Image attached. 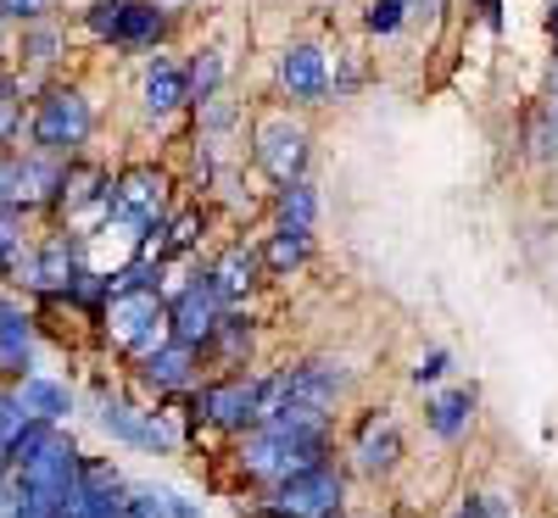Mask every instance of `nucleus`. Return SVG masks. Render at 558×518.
Returning a JSON list of instances; mask_svg holds the SVG:
<instances>
[{"mask_svg": "<svg viewBox=\"0 0 558 518\" xmlns=\"http://www.w3.org/2000/svg\"><path fill=\"white\" fill-rule=\"evenodd\" d=\"M470 412H475V391H447L425 407V423L441 441H458L463 430H470Z\"/></svg>", "mask_w": 558, "mask_h": 518, "instance_id": "nucleus-23", "label": "nucleus"}, {"mask_svg": "<svg viewBox=\"0 0 558 518\" xmlns=\"http://www.w3.org/2000/svg\"><path fill=\"white\" fill-rule=\"evenodd\" d=\"M397 457H402V435L391 430V423H380V412L363 418V430H357V462L368 468V474H386V468H397Z\"/></svg>", "mask_w": 558, "mask_h": 518, "instance_id": "nucleus-20", "label": "nucleus"}, {"mask_svg": "<svg viewBox=\"0 0 558 518\" xmlns=\"http://www.w3.org/2000/svg\"><path fill=\"white\" fill-rule=\"evenodd\" d=\"M553 118H558V67H553Z\"/></svg>", "mask_w": 558, "mask_h": 518, "instance_id": "nucleus-39", "label": "nucleus"}, {"mask_svg": "<svg viewBox=\"0 0 558 518\" xmlns=\"http://www.w3.org/2000/svg\"><path fill=\"white\" fill-rule=\"evenodd\" d=\"M162 502H168V518H202L196 502H184V496H173V491H162Z\"/></svg>", "mask_w": 558, "mask_h": 518, "instance_id": "nucleus-34", "label": "nucleus"}, {"mask_svg": "<svg viewBox=\"0 0 558 518\" xmlns=\"http://www.w3.org/2000/svg\"><path fill=\"white\" fill-rule=\"evenodd\" d=\"M196 362H202V351H196V346L162 341L151 357H140V380H146L151 391H191V380H196Z\"/></svg>", "mask_w": 558, "mask_h": 518, "instance_id": "nucleus-14", "label": "nucleus"}, {"mask_svg": "<svg viewBox=\"0 0 558 518\" xmlns=\"http://www.w3.org/2000/svg\"><path fill=\"white\" fill-rule=\"evenodd\" d=\"M279 84H286L291 101H324L330 96V67H324L318 45H291V51L279 57Z\"/></svg>", "mask_w": 558, "mask_h": 518, "instance_id": "nucleus-12", "label": "nucleus"}, {"mask_svg": "<svg viewBox=\"0 0 558 518\" xmlns=\"http://www.w3.org/2000/svg\"><path fill=\"white\" fill-rule=\"evenodd\" d=\"M274 218H279V229L313 234V223H318V196H313V184H307V178L279 184V196H274Z\"/></svg>", "mask_w": 558, "mask_h": 518, "instance_id": "nucleus-21", "label": "nucleus"}, {"mask_svg": "<svg viewBox=\"0 0 558 518\" xmlns=\"http://www.w3.org/2000/svg\"><path fill=\"white\" fill-rule=\"evenodd\" d=\"M12 207V162H0V212Z\"/></svg>", "mask_w": 558, "mask_h": 518, "instance_id": "nucleus-36", "label": "nucleus"}, {"mask_svg": "<svg viewBox=\"0 0 558 518\" xmlns=\"http://www.w3.org/2000/svg\"><path fill=\"white\" fill-rule=\"evenodd\" d=\"M17 402H23V412H28V418L51 423V430L73 412V391H68V385H57V380H39V373H28V380L17 385Z\"/></svg>", "mask_w": 558, "mask_h": 518, "instance_id": "nucleus-19", "label": "nucleus"}, {"mask_svg": "<svg viewBox=\"0 0 558 518\" xmlns=\"http://www.w3.org/2000/svg\"><path fill=\"white\" fill-rule=\"evenodd\" d=\"M274 496H279V513L286 518H336V507L347 496V480H341L336 462H313V468H302V474H291Z\"/></svg>", "mask_w": 558, "mask_h": 518, "instance_id": "nucleus-9", "label": "nucleus"}, {"mask_svg": "<svg viewBox=\"0 0 558 518\" xmlns=\"http://www.w3.org/2000/svg\"><path fill=\"white\" fill-rule=\"evenodd\" d=\"M324 446H330V441H318V435H286V430H268V423H257V430L246 435V446H241V468H246L252 480H263V485L279 491L291 474L324 462Z\"/></svg>", "mask_w": 558, "mask_h": 518, "instance_id": "nucleus-2", "label": "nucleus"}, {"mask_svg": "<svg viewBox=\"0 0 558 518\" xmlns=\"http://www.w3.org/2000/svg\"><path fill=\"white\" fill-rule=\"evenodd\" d=\"M89 123H96V112H89V96L84 89H51L39 107H34V151L45 157H68L73 146H84L89 139Z\"/></svg>", "mask_w": 558, "mask_h": 518, "instance_id": "nucleus-4", "label": "nucleus"}, {"mask_svg": "<svg viewBox=\"0 0 558 518\" xmlns=\"http://www.w3.org/2000/svg\"><path fill=\"white\" fill-rule=\"evenodd\" d=\"M257 273H263V257H257L252 246H229V251L213 262L207 279L218 285V296H223V307H229V301H241V296L257 285Z\"/></svg>", "mask_w": 558, "mask_h": 518, "instance_id": "nucleus-17", "label": "nucleus"}, {"mask_svg": "<svg viewBox=\"0 0 558 518\" xmlns=\"http://www.w3.org/2000/svg\"><path fill=\"white\" fill-rule=\"evenodd\" d=\"M213 346L229 357V362H241L246 351H252V323L246 318H235V312H229L223 323H218V335H213Z\"/></svg>", "mask_w": 558, "mask_h": 518, "instance_id": "nucleus-26", "label": "nucleus"}, {"mask_svg": "<svg viewBox=\"0 0 558 518\" xmlns=\"http://www.w3.org/2000/svg\"><path fill=\"white\" fill-rule=\"evenodd\" d=\"M191 412L218 423V430H241L252 435L257 423H263V380H213L202 391H191Z\"/></svg>", "mask_w": 558, "mask_h": 518, "instance_id": "nucleus-5", "label": "nucleus"}, {"mask_svg": "<svg viewBox=\"0 0 558 518\" xmlns=\"http://www.w3.org/2000/svg\"><path fill=\"white\" fill-rule=\"evenodd\" d=\"M452 518H502V513H497V502H492V496H481V502H470V507H458Z\"/></svg>", "mask_w": 558, "mask_h": 518, "instance_id": "nucleus-35", "label": "nucleus"}, {"mask_svg": "<svg viewBox=\"0 0 558 518\" xmlns=\"http://www.w3.org/2000/svg\"><path fill=\"white\" fill-rule=\"evenodd\" d=\"M402 23H408V0H368V12H363L368 34H397Z\"/></svg>", "mask_w": 558, "mask_h": 518, "instance_id": "nucleus-27", "label": "nucleus"}, {"mask_svg": "<svg viewBox=\"0 0 558 518\" xmlns=\"http://www.w3.org/2000/svg\"><path fill=\"white\" fill-rule=\"evenodd\" d=\"M23 430H28V412H23L17 391H0V452H7Z\"/></svg>", "mask_w": 558, "mask_h": 518, "instance_id": "nucleus-28", "label": "nucleus"}, {"mask_svg": "<svg viewBox=\"0 0 558 518\" xmlns=\"http://www.w3.org/2000/svg\"><path fill=\"white\" fill-rule=\"evenodd\" d=\"M229 318V307H223V296H218V285L202 273V279H191L173 301H168V341H179V346H213V335H218V323Z\"/></svg>", "mask_w": 558, "mask_h": 518, "instance_id": "nucleus-6", "label": "nucleus"}, {"mask_svg": "<svg viewBox=\"0 0 558 518\" xmlns=\"http://www.w3.org/2000/svg\"><path fill=\"white\" fill-rule=\"evenodd\" d=\"M101 329L118 351L151 357L168 341V301L157 291H112L101 307Z\"/></svg>", "mask_w": 558, "mask_h": 518, "instance_id": "nucleus-1", "label": "nucleus"}, {"mask_svg": "<svg viewBox=\"0 0 558 518\" xmlns=\"http://www.w3.org/2000/svg\"><path fill=\"white\" fill-rule=\"evenodd\" d=\"M196 240H202V212L184 207L179 218H168V223L157 229V240H146V257H151V251H157V262H162V257H184V251H196Z\"/></svg>", "mask_w": 558, "mask_h": 518, "instance_id": "nucleus-22", "label": "nucleus"}, {"mask_svg": "<svg viewBox=\"0 0 558 518\" xmlns=\"http://www.w3.org/2000/svg\"><path fill=\"white\" fill-rule=\"evenodd\" d=\"M23 513H28V485L17 468H7L0 474V518H23Z\"/></svg>", "mask_w": 558, "mask_h": 518, "instance_id": "nucleus-29", "label": "nucleus"}, {"mask_svg": "<svg viewBox=\"0 0 558 518\" xmlns=\"http://www.w3.org/2000/svg\"><path fill=\"white\" fill-rule=\"evenodd\" d=\"M57 207L78 223H101L112 218V178L96 168V162H68L62 173V190H57Z\"/></svg>", "mask_w": 558, "mask_h": 518, "instance_id": "nucleus-10", "label": "nucleus"}, {"mask_svg": "<svg viewBox=\"0 0 558 518\" xmlns=\"http://www.w3.org/2000/svg\"><path fill=\"white\" fill-rule=\"evenodd\" d=\"M62 162L57 157H45V151H34V157H23L17 168H12V207H39V201H57V190H62Z\"/></svg>", "mask_w": 558, "mask_h": 518, "instance_id": "nucleus-15", "label": "nucleus"}, {"mask_svg": "<svg viewBox=\"0 0 558 518\" xmlns=\"http://www.w3.org/2000/svg\"><path fill=\"white\" fill-rule=\"evenodd\" d=\"M447 351H430V357H418V368H413V385H436L441 380V373H447Z\"/></svg>", "mask_w": 558, "mask_h": 518, "instance_id": "nucleus-31", "label": "nucleus"}, {"mask_svg": "<svg viewBox=\"0 0 558 518\" xmlns=\"http://www.w3.org/2000/svg\"><path fill=\"white\" fill-rule=\"evenodd\" d=\"M78 468H84V452L57 430L51 441H45L23 468H17V474H23V485H28V496H45V502H68V491L78 485Z\"/></svg>", "mask_w": 558, "mask_h": 518, "instance_id": "nucleus-8", "label": "nucleus"}, {"mask_svg": "<svg viewBox=\"0 0 558 518\" xmlns=\"http://www.w3.org/2000/svg\"><path fill=\"white\" fill-rule=\"evenodd\" d=\"M481 12H486V23H502V0H481Z\"/></svg>", "mask_w": 558, "mask_h": 518, "instance_id": "nucleus-37", "label": "nucleus"}, {"mask_svg": "<svg viewBox=\"0 0 558 518\" xmlns=\"http://www.w3.org/2000/svg\"><path fill=\"white\" fill-rule=\"evenodd\" d=\"M257 168L274 184H296L307 168V128L291 123V112H268L257 123Z\"/></svg>", "mask_w": 558, "mask_h": 518, "instance_id": "nucleus-7", "label": "nucleus"}, {"mask_svg": "<svg viewBox=\"0 0 558 518\" xmlns=\"http://www.w3.org/2000/svg\"><path fill=\"white\" fill-rule=\"evenodd\" d=\"M12 246H17V207L0 212V257H12Z\"/></svg>", "mask_w": 558, "mask_h": 518, "instance_id": "nucleus-32", "label": "nucleus"}, {"mask_svg": "<svg viewBox=\"0 0 558 518\" xmlns=\"http://www.w3.org/2000/svg\"><path fill=\"white\" fill-rule=\"evenodd\" d=\"M553 34H558V0H553Z\"/></svg>", "mask_w": 558, "mask_h": 518, "instance_id": "nucleus-40", "label": "nucleus"}, {"mask_svg": "<svg viewBox=\"0 0 558 518\" xmlns=\"http://www.w3.org/2000/svg\"><path fill=\"white\" fill-rule=\"evenodd\" d=\"M28 357H34V318L17 312V307H0V362H7V373L23 385L28 380Z\"/></svg>", "mask_w": 558, "mask_h": 518, "instance_id": "nucleus-18", "label": "nucleus"}, {"mask_svg": "<svg viewBox=\"0 0 558 518\" xmlns=\"http://www.w3.org/2000/svg\"><path fill=\"white\" fill-rule=\"evenodd\" d=\"M84 23L96 39H112L123 51H151L168 34V12L157 0H96V7L84 12Z\"/></svg>", "mask_w": 558, "mask_h": 518, "instance_id": "nucleus-3", "label": "nucleus"}, {"mask_svg": "<svg viewBox=\"0 0 558 518\" xmlns=\"http://www.w3.org/2000/svg\"><path fill=\"white\" fill-rule=\"evenodd\" d=\"M184 78H191V101L218 96V84H223V51H196V62L184 67Z\"/></svg>", "mask_w": 558, "mask_h": 518, "instance_id": "nucleus-25", "label": "nucleus"}, {"mask_svg": "<svg viewBox=\"0 0 558 518\" xmlns=\"http://www.w3.org/2000/svg\"><path fill=\"white\" fill-rule=\"evenodd\" d=\"M140 96H146V112H151V118H173L184 101H191V78H184V67H179L173 57H151Z\"/></svg>", "mask_w": 558, "mask_h": 518, "instance_id": "nucleus-16", "label": "nucleus"}, {"mask_svg": "<svg viewBox=\"0 0 558 518\" xmlns=\"http://www.w3.org/2000/svg\"><path fill=\"white\" fill-rule=\"evenodd\" d=\"M307 251H313V234L274 229V234H268V246H263L257 257H263V268H268V273H291V268H302V262H307Z\"/></svg>", "mask_w": 558, "mask_h": 518, "instance_id": "nucleus-24", "label": "nucleus"}, {"mask_svg": "<svg viewBox=\"0 0 558 518\" xmlns=\"http://www.w3.org/2000/svg\"><path fill=\"white\" fill-rule=\"evenodd\" d=\"M78 240L73 234H51V240H45L28 262H23V279L34 291H68L73 285V273H78Z\"/></svg>", "mask_w": 558, "mask_h": 518, "instance_id": "nucleus-13", "label": "nucleus"}, {"mask_svg": "<svg viewBox=\"0 0 558 518\" xmlns=\"http://www.w3.org/2000/svg\"><path fill=\"white\" fill-rule=\"evenodd\" d=\"M28 62H34V67H51V62H57V34H51V28H34V34H28Z\"/></svg>", "mask_w": 558, "mask_h": 518, "instance_id": "nucleus-30", "label": "nucleus"}, {"mask_svg": "<svg viewBox=\"0 0 558 518\" xmlns=\"http://www.w3.org/2000/svg\"><path fill=\"white\" fill-rule=\"evenodd\" d=\"M157 7H162V12H184V7H191V0H157Z\"/></svg>", "mask_w": 558, "mask_h": 518, "instance_id": "nucleus-38", "label": "nucleus"}, {"mask_svg": "<svg viewBox=\"0 0 558 518\" xmlns=\"http://www.w3.org/2000/svg\"><path fill=\"white\" fill-rule=\"evenodd\" d=\"M0 12H7V17H23V23H34V17L45 12V0H0Z\"/></svg>", "mask_w": 558, "mask_h": 518, "instance_id": "nucleus-33", "label": "nucleus"}, {"mask_svg": "<svg viewBox=\"0 0 558 518\" xmlns=\"http://www.w3.org/2000/svg\"><path fill=\"white\" fill-rule=\"evenodd\" d=\"M101 430L107 435H118V441H129V446H140V452H173V435H168V423L157 418V412H134V407H123V402H101Z\"/></svg>", "mask_w": 558, "mask_h": 518, "instance_id": "nucleus-11", "label": "nucleus"}]
</instances>
